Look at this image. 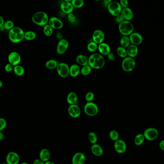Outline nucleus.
<instances>
[{
  "instance_id": "nucleus-18",
  "label": "nucleus",
  "mask_w": 164,
  "mask_h": 164,
  "mask_svg": "<svg viewBox=\"0 0 164 164\" xmlns=\"http://www.w3.org/2000/svg\"><path fill=\"white\" fill-rule=\"evenodd\" d=\"M81 109L76 104L71 105L68 108L69 115L74 118L78 117L81 115Z\"/></svg>"
},
{
  "instance_id": "nucleus-56",
  "label": "nucleus",
  "mask_w": 164,
  "mask_h": 164,
  "mask_svg": "<svg viewBox=\"0 0 164 164\" xmlns=\"http://www.w3.org/2000/svg\"><path fill=\"white\" fill-rule=\"evenodd\" d=\"M21 164H28V163H25V162H24V163H21Z\"/></svg>"
},
{
  "instance_id": "nucleus-5",
  "label": "nucleus",
  "mask_w": 164,
  "mask_h": 164,
  "mask_svg": "<svg viewBox=\"0 0 164 164\" xmlns=\"http://www.w3.org/2000/svg\"><path fill=\"white\" fill-rule=\"evenodd\" d=\"M136 63L132 58L127 57L125 58L122 62V68L126 72H131L135 68Z\"/></svg>"
},
{
  "instance_id": "nucleus-33",
  "label": "nucleus",
  "mask_w": 164,
  "mask_h": 164,
  "mask_svg": "<svg viewBox=\"0 0 164 164\" xmlns=\"http://www.w3.org/2000/svg\"><path fill=\"white\" fill-rule=\"evenodd\" d=\"M117 53L119 57L124 58H127L128 55L126 49L121 46L118 47L117 49Z\"/></svg>"
},
{
  "instance_id": "nucleus-35",
  "label": "nucleus",
  "mask_w": 164,
  "mask_h": 164,
  "mask_svg": "<svg viewBox=\"0 0 164 164\" xmlns=\"http://www.w3.org/2000/svg\"><path fill=\"white\" fill-rule=\"evenodd\" d=\"M91 67L88 65L83 67L80 72L83 76H88L91 73Z\"/></svg>"
},
{
  "instance_id": "nucleus-40",
  "label": "nucleus",
  "mask_w": 164,
  "mask_h": 164,
  "mask_svg": "<svg viewBox=\"0 0 164 164\" xmlns=\"http://www.w3.org/2000/svg\"><path fill=\"white\" fill-rule=\"evenodd\" d=\"M110 139L112 141H116L119 140V135L118 132L116 131L115 130H112L110 132Z\"/></svg>"
},
{
  "instance_id": "nucleus-43",
  "label": "nucleus",
  "mask_w": 164,
  "mask_h": 164,
  "mask_svg": "<svg viewBox=\"0 0 164 164\" xmlns=\"http://www.w3.org/2000/svg\"><path fill=\"white\" fill-rule=\"evenodd\" d=\"M68 19L70 23H74L76 21V17L73 13H70L68 15Z\"/></svg>"
},
{
  "instance_id": "nucleus-23",
  "label": "nucleus",
  "mask_w": 164,
  "mask_h": 164,
  "mask_svg": "<svg viewBox=\"0 0 164 164\" xmlns=\"http://www.w3.org/2000/svg\"><path fill=\"white\" fill-rule=\"evenodd\" d=\"M91 150L92 153L97 156H101L103 153V150L101 146L97 143L94 144L92 146Z\"/></svg>"
},
{
  "instance_id": "nucleus-11",
  "label": "nucleus",
  "mask_w": 164,
  "mask_h": 164,
  "mask_svg": "<svg viewBox=\"0 0 164 164\" xmlns=\"http://www.w3.org/2000/svg\"><path fill=\"white\" fill-rule=\"evenodd\" d=\"M7 164H18L20 161V156L15 152H11L7 154L6 158Z\"/></svg>"
},
{
  "instance_id": "nucleus-17",
  "label": "nucleus",
  "mask_w": 164,
  "mask_h": 164,
  "mask_svg": "<svg viewBox=\"0 0 164 164\" xmlns=\"http://www.w3.org/2000/svg\"><path fill=\"white\" fill-rule=\"evenodd\" d=\"M49 25L52 28L56 29H61L64 26L62 21L56 17H52L49 19Z\"/></svg>"
},
{
  "instance_id": "nucleus-57",
  "label": "nucleus",
  "mask_w": 164,
  "mask_h": 164,
  "mask_svg": "<svg viewBox=\"0 0 164 164\" xmlns=\"http://www.w3.org/2000/svg\"><path fill=\"white\" fill-rule=\"evenodd\" d=\"M7 164V163H3V164Z\"/></svg>"
},
{
  "instance_id": "nucleus-1",
  "label": "nucleus",
  "mask_w": 164,
  "mask_h": 164,
  "mask_svg": "<svg viewBox=\"0 0 164 164\" xmlns=\"http://www.w3.org/2000/svg\"><path fill=\"white\" fill-rule=\"evenodd\" d=\"M88 65L92 68L99 70L103 68L105 65V60L103 56L99 53H94L88 58Z\"/></svg>"
},
{
  "instance_id": "nucleus-26",
  "label": "nucleus",
  "mask_w": 164,
  "mask_h": 164,
  "mask_svg": "<svg viewBox=\"0 0 164 164\" xmlns=\"http://www.w3.org/2000/svg\"><path fill=\"white\" fill-rule=\"evenodd\" d=\"M78 97L76 94L74 92H71L68 95L67 101L70 105H74L76 104Z\"/></svg>"
},
{
  "instance_id": "nucleus-9",
  "label": "nucleus",
  "mask_w": 164,
  "mask_h": 164,
  "mask_svg": "<svg viewBox=\"0 0 164 164\" xmlns=\"http://www.w3.org/2000/svg\"><path fill=\"white\" fill-rule=\"evenodd\" d=\"M57 73L62 77H67L70 73V67L69 65L64 63H59L57 67Z\"/></svg>"
},
{
  "instance_id": "nucleus-53",
  "label": "nucleus",
  "mask_w": 164,
  "mask_h": 164,
  "mask_svg": "<svg viewBox=\"0 0 164 164\" xmlns=\"http://www.w3.org/2000/svg\"><path fill=\"white\" fill-rule=\"evenodd\" d=\"M111 1H110V0H107V1L105 0L104 1V3L105 4L107 5H107H108V4H109L111 2Z\"/></svg>"
},
{
  "instance_id": "nucleus-52",
  "label": "nucleus",
  "mask_w": 164,
  "mask_h": 164,
  "mask_svg": "<svg viewBox=\"0 0 164 164\" xmlns=\"http://www.w3.org/2000/svg\"><path fill=\"white\" fill-rule=\"evenodd\" d=\"M4 138V134L3 132L0 131V141L2 140Z\"/></svg>"
},
{
  "instance_id": "nucleus-46",
  "label": "nucleus",
  "mask_w": 164,
  "mask_h": 164,
  "mask_svg": "<svg viewBox=\"0 0 164 164\" xmlns=\"http://www.w3.org/2000/svg\"><path fill=\"white\" fill-rule=\"evenodd\" d=\"M123 21H124V19L123 18V17L122 16L121 14L118 15L117 16H115V21L117 23L120 24V23H122V22H123Z\"/></svg>"
},
{
  "instance_id": "nucleus-2",
  "label": "nucleus",
  "mask_w": 164,
  "mask_h": 164,
  "mask_svg": "<svg viewBox=\"0 0 164 164\" xmlns=\"http://www.w3.org/2000/svg\"><path fill=\"white\" fill-rule=\"evenodd\" d=\"M25 32L21 28L14 27L9 31L8 38L12 43H18L24 39Z\"/></svg>"
},
{
  "instance_id": "nucleus-6",
  "label": "nucleus",
  "mask_w": 164,
  "mask_h": 164,
  "mask_svg": "<svg viewBox=\"0 0 164 164\" xmlns=\"http://www.w3.org/2000/svg\"><path fill=\"white\" fill-rule=\"evenodd\" d=\"M107 8L110 13L114 16H117L118 15H120L122 9L119 3L117 1H111L107 5Z\"/></svg>"
},
{
  "instance_id": "nucleus-31",
  "label": "nucleus",
  "mask_w": 164,
  "mask_h": 164,
  "mask_svg": "<svg viewBox=\"0 0 164 164\" xmlns=\"http://www.w3.org/2000/svg\"><path fill=\"white\" fill-rule=\"evenodd\" d=\"M130 40L129 37L128 36H123L120 39V44L121 47L123 48H126L130 45Z\"/></svg>"
},
{
  "instance_id": "nucleus-30",
  "label": "nucleus",
  "mask_w": 164,
  "mask_h": 164,
  "mask_svg": "<svg viewBox=\"0 0 164 164\" xmlns=\"http://www.w3.org/2000/svg\"><path fill=\"white\" fill-rule=\"evenodd\" d=\"M36 37H37V34L33 31H27V32H25L24 39H25L26 40H34L36 39Z\"/></svg>"
},
{
  "instance_id": "nucleus-49",
  "label": "nucleus",
  "mask_w": 164,
  "mask_h": 164,
  "mask_svg": "<svg viewBox=\"0 0 164 164\" xmlns=\"http://www.w3.org/2000/svg\"><path fill=\"white\" fill-rule=\"evenodd\" d=\"M56 37L57 38V39L61 40L63 39V35H62V33L60 32H57L56 34Z\"/></svg>"
},
{
  "instance_id": "nucleus-39",
  "label": "nucleus",
  "mask_w": 164,
  "mask_h": 164,
  "mask_svg": "<svg viewBox=\"0 0 164 164\" xmlns=\"http://www.w3.org/2000/svg\"><path fill=\"white\" fill-rule=\"evenodd\" d=\"M3 27H4V29L10 31L11 29H12L14 27V23H13V21H12V20H7V21L4 22Z\"/></svg>"
},
{
  "instance_id": "nucleus-36",
  "label": "nucleus",
  "mask_w": 164,
  "mask_h": 164,
  "mask_svg": "<svg viewBox=\"0 0 164 164\" xmlns=\"http://www.w3.org/2000/svg\"><path fill=\"white\" fill-rule=\"evenodd\" d=\"M88 138L89 141L90 143H93V144H95L98 141V137H97L96 134L94 132H90L89 133Z\"/></svg>"
},
{
  "instance_id": "nucleus-29",
  "label": "nucleus",
  "mask_w": 164,
  "mask_h": 164,
  "mask_svg": "<svg viewBox=\"0 0 164 164\" xmlns=\"http://www.w3.org/2000/svg\"><path fill=\"white\" fill-rule=\"evenodd\" d=\"M13 71L15 74L18 76H22L25 72L24 67L20 65L14 67Z\"/></svg>"
},
{
  "instance_id": "nucleus-13",
  "label": "nucleus",
  "mask_w": 164,
  "mask_h": 164,
  "mask_svg": "<svg viewBox=\"0 0 164 164\" xmlns=\"http://www.w3.org/2000/svg\"><path fill=\"white\" fill-rule=\"evenodd\" d=\"M105 37V36L104 32L99 29L95 31L92 35L93 41L97 44H100L103 43Z\"/></svg>"
},
{
  "instance_id": "nucleus-37",
  "label": "nucleus",
  "mask_w": 164,
  "mask_h": 164,
  "mask_svg": "<svg viewBox=\"0 0 164 164\" xmlns=\"http://www.w3.org/2000/svg\"><path fill=\"white\" fill-rule=\"evenodd\" d=\"M88 50L90 52H94L98 49V46L96 43L92 41L88 45Z\"/></svg>"
},
{
  "instance_id": "nucleus-22",
  "label": "nucleus",
  "mask_w": 164,
  "mask_h": 164,
  "mask_svg": "<svg viewBox=\"0 0 164 164\" xmlns=\"http://www.w3.org/2000/svg\"><path fill=\"white\" fill-rule=\"evenodd\" d=\"M127 55L129 57L133 58H135L137 55L138 53V48L137 46L135 45H130L127 50Z\"/></svg>"
},
{
  "instance_id": "nucleus-20",
  "label": "nucleus",
  "mask_w": 164,
  "mask_h": 164,
  "mask_svg": "<svg viewBox=\"0 0 164 164\" xmlns=\"http://www.w3.org/2000/svg\"><path fill=\"white\" fill-rule=\"evenodd\" d=\"M121 15L123 17L124 20L130 21L134 18V14L131 9L127 7V8H123L121 12Z\"/></svg>"
},
{
  "instance_id": "nucleus-16",
  "label": "nucleus",
  "mask_w": 164,
  "mask_h": 164,
  "mask_svg": "<svg viewBox=\"0 0 164 164\" xmlns=\"http://www.w3.org/2000/svg\"><path fill=\"white\" fill-rule=\"evenodd\" d=\"M130 42L133 45L137 46L143 43V38L142 35L137 32H133L129 37Z\"/></svg>"
},
{
  "instance_id": "nucleus-50",
  "label": "nucleus",
  "mask_w": 164,
  "mask_h": 164,
  "mask_svg": "<svg viewBox=\"0 0 164 164\" xmlns=\"http://www.w3.org/2000/svg\"><path fill=\"white\" fill-rule=\"evenodd\" d=\"M159 147L160 149L164 151V140L160 141L159 144Z\"/></svg>"
},
{
  "instance_id": "nucleus-41",
  "label": "nucleus",
  "mask_w": 164,
  "mask_h": 164,
  "mask_svg": "<svg viewBox=\"0 0 164 164\" xmlns=\"http://www.w3.org/2000/svg\"><path fill=\"white\" fill-rule=\"evenodd\" d=\"M94 94L92 92H88L86 95V100L88 102H91L92 101H93L94 99Z\"/></svg>"
},
{
  "instance_id": "nucleus-4",
  "label": "nucleus",
  "mask_w": 164,
  "mask_h": 164,
  "mask_svg": "<svg viewBox=\"0 0 164 164\" xmlns=\"http://www.w3.org/2000/svg\"><path fill=\"white\" fill-rule=\"evenodd\" d=\"M119 30L120 33L123 36H130L133 33L134 26L131 22L124 20L119 24Z\"/></svg>"
},
{
  "instance_id": "nucleus-32",
  "label": "nucleus",
  "mask_w": 164,
  "mask_h": 164,
  "mask_svg": "<svg viewBox=\"0 0 164 164\" xmlns=\"http://www.w3.org/2000/svg\"><path fill=\"white\" fill-rule=\"evenodd\" d=\"M58 65V63L56 60H49L47 61L45 64V66L49 70H54L55 68H57V65Z\"/></svg>"
},
{
  "instance_id": "nucleus-42",
  "label": "nucleus",
  "mask_w": 164,
  "mask_h": 164,
  "mask_svg": "<svg viewBox=\"0 0 164 164\" xmlns=\"http://www.w3.org/2000/svg\"><path fill=\"white\" fill-rule=\"evenodd\" d=\"M7 126V122L6 119L3 118H0V131H3L6 128Z\"/></svg>"
},
{
  "instance_id": "nucleus-51",
  "label": "nucleus",
  "mask_w": 164,
  "mask_h": 164,
  "mask_svg": "<svg viewBox=\"0 0 164 164\" xmlns=\"http://www.w3.org/2000/svg\"><path fill=\"white\" fill-rule=\"evenodd\" d=\"M4 22H5V21H4V19L2 16H0V28H1L4 26Z\"/></svg>"
},
{
  "instance_id": "nucleus-45",
  "label": "nucleus",
  "mask_w": 164,
  "mask_h": 164,
  "mask_svg": "<svg viewBox=\"0 0 164 164\" xmlns=\"http://www.w3.org/2000/svg\"><path fill=\"white\" fill-rule=\"evenodd\" d=\"M119 4L122 8H127L128 6L129 2L127 0H121L119 2Z\"/></svg>"
},
{
  "instance_id": "nucleus-34",
  "label": "nucleus",
  "mask_w": 164,
  "mask_h": 164,
  "mask_svg": "<svg viewBox=\"0 0 164 164\" xmlns=\"http://www.w3.org/2000/svg\"><path fill=\"white\" fill-rule=\"evenodd\" d=\"M43 32L44 34L47 37H50L53 34V28L50 27L49 24L44 26Z\"/></svg>"
},
{
  "instance_id": "nucleus-10",
  "label": "nucleus",
  "mask_w": 164,
  "mask_h": 164,
  "mask_svg": "<svg viewBox=\"0 0 164 164\" xmlns=\"http://www.w3.org/2000/svg\"><path fill=\"white\" fill-rule=\"evenodd\" d=\"M8 60L9 63L15 67L20 64L21 61V57L18 53L12 52L8 55Z\"/></svg>"
},
{
  "instance_id": "nucleus-3",
  "label": "nucleus",
  "mask_w": 164,
  "mask_h": 164,
  "mask_svg": "<svg viewBox=\"0 0 164 164\" xmlns=\"http://www.w3.org/2000/svg\"><path fill=\"white\" fill-rule=\"evenodd\" d=\"M32 20L34 24L40 26H45L49 23V18L46 13L42 11L35 13L32 17Z\"/></svg>"
},
{
  "instance_id": "nucleus-15",
  "label": "nucleus",
  "mask_w": 164,
  "mask_h": 164,
  "mask_svg": "<svg viewBox=\"0 0 164 164\" xmlns=\"http://www.w3.org/2000/svg\"><path fill=\"white\" fill-rule=\"evenodd\" d=\"M114 148L117 152L119 153H123L125 152L127 149L126 143L122 140H118L115 141Z\"/></svg>"
},
{
  "instance_id": "nucleus-12",
  "label": "nucleus",
  "mask_w": 164,
  "mask_h": 164,
  "mask_svg": "<svg viewBox=\"0 0 164 164\" xmlns=\"http://www.w3.org/2000/svg\"><path fill=\"white\" fill-rule=\"evenodd\" d=\"M69 42L65 39L59 40L57 45V53L60 55H63L66 52L69 47Z\"/></svg>"
},
{
  "instance_id": "nucleus-28",
  "label": "nucleus",
  "mask_w": 164,
  "mask_h": 164,
  "mask_svg": "<svg viewBox=\"0 0 164 164\" xmlns=\"http://www.w3.org/2000/svg\"><path fill=\"white\" fill-rule=\"evenodd\" d=\"M145 137L143 134H138L135 136L134 142L135 145L137 146H140L143 144L145 141Z\"/></svg>"
},
{
  "instance_id": "nucleus-27",
  "label": "nucleus",
  "mask_w": 164,
  "mask_h": 164,
  "mask_svg": "<svg viewBox=\"0 0 164 164\" xmlns=\"http://www.w3.org/2000/svg\"><path fill=\"white\" fill-rule=\"evenodd\" d=\"M76 61L78 64L83 67L85 65H88V59L84 55H79L76 58Z\"/></svg>"
},
{
  "instance_id": "nucleus-25",
  "label": "nucleus",
  "mask_w": 164,
  "mask_h": 164,
  "mask_svg": "<svg viewBox=\"0 0 164 164\" xmlns=\"http://www.w3.org/2000/svg\"><path fill=\"white\" fill-rule=\"evenodd\" d=\"M81 72V70L79 66L77 65H73L70 67V73L69 75L72 77H76Z\"/></svg>"
},
{
  "instance_id": "nucleus-8",
  "label": "nucleus",
  "mask_w": 164,
  "mask_h": 164,
  "mask_svg": "<svg viewBox=\"0 0 164 164\" xmlns=\"http://www.w3.org/2000/svg\"><path fill=\"white\" fill-rule=\"evenodd\" d=\"M145 139L149 141H153L157 139L158 136V131L154 128H149L144 131V132Z\"/></svg>"
},
{
  "instance_id": "nucleus-7",
  "label": "nucleus",
  "mask_w": 164,
  "mask_h": 164,
  "mask_svg": "<svg viewBox=\"0 0 164 164\" xmlns=\"http://www.w3.org/2000/svg\"><path fill=\"white\" fill-rule=\"evenodd\" d=\"M84 111L89 116H94L98 113V107L95 103L88 102L84 107Z\"/></svg>"
},
{
  "instance_id": "nucleus-19",
  "label": "nucleus",
  "mask_w": 164,
  "mask_h": 164,
  "mask_svg": "<svg viewBox=\"0 0 164 164\" xmlns=\"http://www.w3.org/2000/svg\"><path fill=\"white\" fill-rule=\"evenodd\" d=\"M86 161V156L82 153H77L72 158L73 164H84Z\"/></svg>"
},
{
  "instance_id": "nucleus-48",
  "label": "nucleus",
  "mask_w": 164,
  "mask_h": 164,
  "mask_svg": "<svg viewBox=\"0 0 164 164\" xmlns=\"http://www.w3.org/2000/svg\"><path fill=\"white\" fill-rule=\"evenodd\" d=\"M44 162L42 160H41L40 159H36L35 160H34L33 161V164H44Z\"/></svg>"
},
{
  "instance_id": "nucleus-21",
  "label": "nucleus",
  "mask_w": 164,
  "mask_h": 164,
  "mask_svg": "<svg viewBox=\"0 0 164 164\" xmlns=\"http://www.w3.org/2000/svg\"><path fill=\"white\" fill-rule=\"evenodd\" d=\"M98 49L100 55H107L110 53V48L109 45L106 43H101L98 46Z\"/></svg>"
},
{
  "instance_id": "nucleus-24",
  "label": "nucleus",
  "mask_w": 164,
  "mask_h": 164,
  "mask_svg": "<svg viewBox=\"0 0 164 164\" xmlns=\"http://www.w3.org/2000/svg\"><path fill=\"white\" fill-rule=\"evenodd\" d=\"M50 153L47 149H43L40 152V158L44 162L48 161L50 158Z\"/></svg>"
},
{
  "instance_id": "nucleus-47",
  "label": "nucleus",
  "mask_w": 164,
  "mask_h": 164,
  "mask_svg": "<svg viewBox=\"0 0 164 164\" xmlns=\"http://www.w3.org/2000/svg\"><path fill=\"white\" fill-rule=\"evenodd\" d=\"M107 58L109 59L110 61H114L115 59V55L114 53H110L109 55H107Z\"/></svg>"
},
{
  "instance_id": "nucleus-38",
  "label": "nucleus",
  "mask_w": 164,
  "mask_h": 164,
  "mask_svg": "<svg viewBox=\"0 0 164 164\" xmlns=\"http://www.w3.org/2000/svg\"><path fill=\"white\" fill-rule=\"evenodd\" d=\"M71 3L74 7L76 8H81L84 4L83 0H73L71 1Z\"/></svg>"
},
{
  "instance_id": "nucleus-55",
  "label": "nucleus",
  "mask_w": 164,
  "mask_h": 164,
  "mask_svg": "<svg viewBox=\"0 0 164 164\" xmlns=\"http://www.w3.org/2000/svg\"><path fill=\"white\" fill-rule=\"evenodd\" d=\"M3 83L1 80H0V88H1L3 87Z\"/></svg>"
},
{
  "instance_id": "nucleus-14",
  "label": "nucleus",
  "mask_w": 164,
  "mask_h": 164,
  "mask_svg": "<svg viewBox=\"0 0 164 164\" xmlns=\"http://www.w3.org/2000/svg\"><path fill=\"white\" fill-rule=\"evenodd\" d=\"M71 1L65 0V1L62 3L60 6L62 11L68 15L72 13L74 11V7L73 6V4H71Z\"/></svg>"
},
{
  "instance_id": "nucleus-44",
  "label": "nucleus",
  "mask_w": 164,
  "mask_h": 164,
  "mask_svg": "<svg viewBox=\"0 0 164 164\" xmlns=\"http://www.w3.org/2000/svg\"><path fill=\"white\" fill-rule=\"evenodd\" d=\"M13 68H14V67L13 65L10 64V63H8L4 67V70L7 72H11L13 70Z\"/></svg>"
},
{
  "instance_id": "nucleus-54",
  "label": "nucleus",
  "mask_w": 164,
  "mask_h": 164,
  "mask_svg": "<svg viewBox=\"0 0 164 164\" xmlns=\"http://www.w3.org/2000/svg\"><path fill=\"white\" fill-rule=\"evenodd\" d=\"M55 164V163H53V162L48 161L45 162V164Z\"/></svg>"
}]
</instances>
